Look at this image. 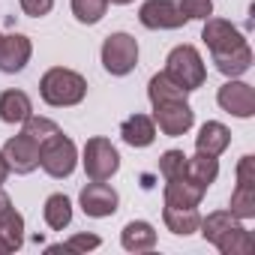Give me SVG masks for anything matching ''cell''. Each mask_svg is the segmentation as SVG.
Here are the masks:
<instances>
[{"instance_id": "cell-14", "label": "cell", "mask_w": 255, "mask_h": 255, "mask_svg": "<svg viewBox=\"0 0 255 255\" xmlns=\"http://www.w3.org/2000/svg\"><path fill=\"white\" fill-rule=\"evenodd\" d=\"M120 138L129 147H150L156 141V123L147 114H129L120 123Z\"/></svg>"}, {"instance_id": "cell-7", "label": "cell", "mask_w": 255, "mask_h": 255, "mask_svg": "<svg viewBox=\"0 0 255 255\" xmlns=\"http://www.w3.org/2000/svg\"><path fill=\"white\" fill-rule=\"evenodd\" d=\"M138 21L147 30H177L189 18L180 6V0H144L138 9Z\"/></svg>"}, {"instance_id": "cell-31", "label": "cell", "mask_w": 255, "mask_h": 255, "mask_svg": "<svg viewBox=\"0 0 255 255\" xmlns=\"http://www.w3.org/2000/svg\"><path fill=\"white\" fill-rule=\"evenodd\" d=\"M180 6L189 21H204L213 15V0H180Z\"/></svg>"}, {"instance_id": "cell-28", "label": "cell", "mask_w": 255, "mask_h": 255, "mask_svg": "<svg viewBox=\"0 0 255 255\" xmlns=\"http://www.w3.org/2000/svg\"><path fill=\"white\" fill-rule=\"evenodd\" d=\"M21 132H27L33 141H45V138H51L54 132H60V126L54 123V120H48V117H39V114H30L27 120H24V129Z\"/></svg>"}, {"instance_id": "cell-5", "label": "cell", "mask_w": 255, "mask_h": 255, "mask_svg": "<svg viewBox=\"0 0 255 255\" xmlns=\"http://www.w3.org/2000/svg\"><path fill=\"white\" fill-rule=\"evenodd\" d=\"M81 165H84V174L90 180H111L120 168V153L117 147L102 138V135H93L87 138L84 144V153H81Z\"/></svg>"}, {"instance_id": "cell-4", "label": "cell", "mask_w": 255, "mask_h": 255, "mask_svg": "<svg viewBox=\"0 0 255 255\" xmlns=\"http://www.w3.org/2000/svg\"><path fill=\"white\" fill-rule=\"evenodd\" d=\"M153 105V123L159 126V132L168 135V138H180L192 129L195 123V111L192 105L186 102V96H177V99H159V102H150Z\"/></svg>"}, {"instance_id": "cell-1", "label": "cell", "mask_w": 255, "mask_h": 255, "mask_svg": "<svg viewBox=\"0 0 255 255\" xmlns=\"http://www.w3.org/2000/svg\"><path fill=\"white\" fill-rule=\"evenodd\" d=\"M39 96L51 108H72L87 96V78L66 66H51L39 78Z\"/></svg>"}, {"instance_id": "cell-15", "label": "cell", "mask_w": 255, "mask_h": 255, "mask_svg": "<svg viewBox=\"0 0 255 255\" xmlns=\"http://www.w3.org/2000/svg\"><path fill=\"white\" fill-rule=\"evenodd\" d=\"M228 144H231V129L225 123H219V120H207L198 129V135H195V150L198 153L219 156V153L228 150Z\"/></svg>"}, {"instance_id": "cell-34", "label": "cell", "mask_w": 255, "mask_h": 255, "mask_svg": "<svg viewBox=\"0 0 255 255\" xmlns=\"http://www.w3.org/2000/svg\"><path fill=\"white\" fill-rule=\"evenodd\" d=\"M6 177H9V165H6V156H3V150H0V186L6 183Z\"/></svg>"}, {"instance_id": "cell-8", "label": "cell", "mask_w": 255, "mask_h": 255, "mask_svg": "<svg viewBox=\"0 0 255 255\" xmlns=\"http://www.w3.org/2000/svg\"><path fill=\"white\" fill-rule=\"evenodd\" d=\"M216 102H219L222 111H228V114L246 120V117L255 114V87L246 84V81H240V78H228V81L219 87Z\"/></svg>"}, {"instance_id": "cell-20", "label": "cell", "mask_w": 255, "mask_h": 255, "mask_svg": "<svg viewBox=\"0 0 255 255\" xmlns=\"http://www.w3.org/2000/svg\"><path fill=\"white\" fill-rule=\"evenodd\" d=\"M33 114V102L24 90H3L0 93V120L3 123H24Z\"/></svg>"}, {"instance_id": "cell-29", "label": "cell", "mask_w": 255, "mask_h": 255, "mask_svg": "<svg viewBox=\"0 0 255 255\" xmlns=\"http://www.w3.org/2000/svg\"><path fill=\"white\" fill-rule=\"evenodd\" d=\"M159 174L165 180H177L186 174V153L183 150H165L159 156Z\"/></svg>"}, {"instance_id": "cell-21", "label": "cell", "mask_w": 255, "mask_h": 255, "mask_svg": "<svg viewBox=\"0 0 255 255\" xmlns=\"http://www.w3.org/2000/svg\"><path fill=\"white\" fill-rule=\"evenodd\" d=\"M213 246H216L222 255H249V252L255 249V237H252V231H249L246 225L234 222Z\"/></svg>"}, {"instance_id": "cell-16", "label": "cell", "mask_w": 255, "mask_h": 255, "mask_svg": "<svg viewBox=\"0 0 255 255\" xmlns=\"http://www.w3.org/2000/svg\"><path fill=\"white\" fill-rule=\"evenodd\" d=\"M204 186L192 183L186 174L177 177V180H165V189H162V201L165 204H177V207H198L201 198H204Z\"/></svg>"}, {"instance_id": "cell-27", "label": "cell", "mask_w": 255, "mask_h": 255, "mask_svg": "<svg viewBox=\"0 0 255 255\" xmlns=\"http://www.w3.org/2000/svg\"><path fill=\"white\" fill-rule=\"evenodd\" d=\"M108 9V0H72V15L81 24H99Z\"/></svg>"}, {"instance_id": "cell-26", "label": "cell", "mask_w": 255, "mask_h": 255, "mask_svg": "<svg viewBox=\"0 0 255 255\" xmlns=\"http://www.w3.org/2000/svg\"><path fill=\"white\" fill-rule=\"evenodd\" d=\"M189 90H183L180 84H174L165 72H156L153 78H150V84H147V96H150V102H159V99H177V96H186Z\"/></svg>"}, {"instance_id": "cell-18", "label": "cell", "mask_w": 255, "mask_h": 255, "mask_svg": "<svg viewBox=\"0 0 255 255\" xmlns=\"http://www.w3.org/2000/svg\"><path fill=\"white\" fill-rule=\"evenodd\" d=\"M120 243L126 252H147L156 246V231L150 222L144 219H132V222H126L123 231H120Z\"/></svg>"}, {"instance_id": "cell-24", "label": "cell", "mask_w": 255, "mask_h": 255, "mask_svg": "<svg viewBox=\"0 0 255 255\" xmlns=\"http://www.w3.org/2000/svg\"><path fill=\"white\" fill-rule=\"evenodd\" d=\"M234 222H240L237 216H231L228 210H213V213H207V216H201V225H198V231H201V237L207 240V243H216Z\"/></svg>"}, {"instance_id": "cell-6", "label": "cell", "mask_w": 255, "mask_h": 255, "mask_svg": "<svg viewBox=\"0 0 255 255\" xmlns=\"http://www.w3.org/2000/svg\"><path fill=\"white\" fill-rule=\"evenodd\" d=\"M138 63V42L129 33H111L102 42V66L111 75H129Z\"/></svg>"}, {"instance_id": "cell-22", "label": "cell", "mask_w": 255, "mask_h": 255, "mask_svg": "<svg viewBox=\"0 0 255 255\" xmlns=\"http://www.w3.org/2000/svg\"><path fill=\"white\" fill-rule=\"evenodd\" d=\"M186 177L207 189L219 177V159L210 156V153H198L195 150V156H186Z\"/></svg>"}, {"instance_id": "cell-23", "label": "cell", "mask_w": 255, "mask_h": 255, "mask_svg": "<svg viewBox=\"0 0 255 255\" xmlns=\"http://www.w3.org/2000/svg\"><path fill=\"white\" fill-rule=\"evenodd\" d=\"M42 219L51 231H63L69 222H72V201L63 195V192H54L45 198V207H42Z\"/></svg>"}, {"instance_id": "cell-32", "label": "cell", "mask_w": 255, "mask_h": 255, "mask_svg": "<svg viewBox=\"0 0 255 255\" xmlns=\"http://www.w3.org/2000/svg\"><path fill=\"white\" fill-rule=\"evenodd\" d=\"M18 6H21L24 15L42 18V15H48V12L54 9V0H18Z\"/></svg>"}, {"instance_id": "cell-19", "label": "cell", "mask_w": 255, "mask_h": 255, "mask_svg": "<svg viewBox=\"0 0 255 255\" xmlns=\"http://www.w3.org/2000/svg\"><path fill=\"white\" fill-rule=\"evenodd\" d=\"M213 63L225 78H240L252 69V48H249V42H243L225 54H213Z\"/></svg>"}, {"instance_id": "cell-13", "label": "cell", "mask_w": 255, "mask_h": 255, "mask_svg": "<svg viewBox=\"0 0 255 255\" xmlns=\"http://www.w3.org/2000/svg\"><path fill=\"white\" fill-rule=\"evenodd\" d=\"M0 240L12 252L21 249V243H24V216L12 207V198L3 189H0Z\"/></svg>"}, {"instance_id": "cell-35", "label": "cell", "mask_w": 255, "mask_h": 255, "mask_svg": "<svg viewBox=\"0 0 255 255\" xmlns=\"http://www.w3.org/2000/svg\"><path fill=\"white\" fill-rule=\"evenodd\" d=\"M108 3H114V6H126V3H132V0H108Z\"/></svg>"}, {"instance_id": "cell-3", "label": "cell", "mask_w": 255, "mask_h": 255, "mask_svg": "<svg viewBox=\"0 0 255 255\" xmlns=\"http://www.w3.org/2000/svg\"><path fill=\"white\" fill-rule=\"evenodd\" d=\"M39 165H42V171H45L48 177H54V180L69 177V174L75 171V165H78V147H75V141H72L63 129L54 132L51 138H45V141L39 144Z\"/></svg>"}, {"instance_id": "cell-9", "label": "cell", "mask_w": 255, "mask_h": 255, "mask_svg": "<svg viewBox=\"0 0 255 255\" xmlns=\"http://www.w3.org/2000/svg\"><path fill=\"white\" fill-rule=\"evenodd\" d=\"M78 204L87 216L93 219H105V216H114L117 213V204H120V195L105 183V180H90L81 195H78Z\"/></svg>"}, {"instance_id": "cell-25", "label": "cell", "mask_w": 255, "mask_h": 255, "mask_svg": "<svg viewBox=\"0 0 255 255\" xmlns=\"http://www.w3.org/2000/svg\"><path fill=\"white\" fill-rule=\"evenodd\" d=\"M228 213L237 216L240 222H243V219H252V216H255V186L237 183L234 192H231V201H228Z\"/></svg>"}, {"instance_id": "cell-17", "label": "cell", "mask_w": 255, "mask_h": 255, "mask_svg": "<svg viewBox=\"0 0 255 255\" xmlns=\"http://www.w3.org/2000/svg\"><path fill=\"white\" fill-rule=\"evenodd\" d=\"M162 222H165V228H168L171 234H177V237H189V234L198 231V225H201V213H198V207L165 204V210H162Z\"/></svg>"}, {"instance_id": "cell-33", "label": "cell", "mask_w": 255, "mask_h": 255, "mask_svg": "<svg viewBox=\"0 0 255 255\" xmlns=\"http://www.w3.org/2000/svg\"><path fill=\"white\" fill-rule=\"evenodd\" d=\"M237 183H249V186H255V156H240V162H237Z\"/></svg>"}, {"instance_id": "cell-11", "label": "cell", "mask_w": 255, "mask_h": 255, "mask_svg": "<svg viewBox=\"0 0 255 255\" xmlns=\"http://www.w3.org/2000/svg\"><path fill=\"white\" fill-rule=\"evenodd\" d=\"M201 39H204L210 57H213V54H225V51H231V48H237V45L246 42V36H243L231 21H225V18H213V15L204 18Z\"/></svg>"}, {"instance_id": "cell-12", "label": "cell", "mask_w": 255, "mask_h": 255, "mask_svg": "<svg viewBox=\"0 0 255 255\" xmlns=\"http://www.w3.org/2000/svg\"><path fill=\"white\" fill-rule=\"evenodd\" d=\"M33 54V42L24 33H9V36H0V72L15 75L30 63Z\"/></svg>"}, {"instance_id": "cell-36", "label": "cell", "mask_w": 255, "mask_h": 255, "mask_svg": "<svg viewBox=\"0 0 255 255\" xmlns=\"http://www.w3.org/2000/svg\"><path fill=\"white\" fill-rule=\"evenodd\" d=\"M6 252H12V249H9V246H6L3 240H0V255H6Z\"/></svg>"}, {"instance_id": "cell-10", "label": "cell", "mask_w": 255, "mask_h": 255, "mask_svg": "<svg viewBox=\"0 0 255 255\" xmlns=\"http://www.w3.org/2000/svg\"><path fill=\"white\" fill-rule=\"evenodd\" d=\"M3 156H6L9 171L30 174V171L39 168V141H33L27 132H18L3 144Z\"/></svg>"}, {"instance_id": "cell-30", "label": "cell", "mask_w": 255, "mask_h": 255, "mask_svg": "<svg viewBox=\"0 0 255 255\" xmlns=\"http://www.w3.org/2000/svg\"><path fill=\"white\" fill-rule=\"evenodd\" d=\"M102 240L96 234H75L69 237L66 243H57V246H48V252H87V249H96Z\"/></svg>"}, {"instance_id": "cell-2", "label": "cell", "mask_w": 255, "mask_h": 255, "mask_svg": "<svg viewBox=\"0 0 255 255\" xmlns=\"http://www.w3.org/2000/svg\"><path fill=\"white\" fill-rule=\"evenodd\" d=\"M174 84H180L183 90H198L204 81H207V69H204V60L198 54L195 45H177L168 51L165 57V69H162Z\"/></svg>"}]
</instances>
